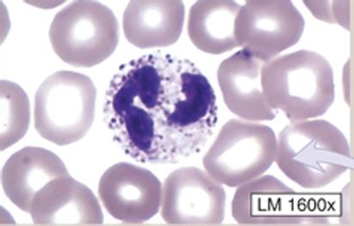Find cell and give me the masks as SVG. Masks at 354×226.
Instances as JSON below:
<instances>
[{
    "label": "cell",
    "mask_w": 354,
    "mask_h": 226,
    "mask_svg": "<svg viewBox=\"0 0 354 226\" xmlns=\"http://www.w3.org/2000/svg\"><path fill=\"white\" fill-rule=\"evenodd\" d=\"M261 82L269 107L291 122L323 116L335 101L334 72L317 52L296 51L264 63Z\"/></svg>",
    "instance_id": "7a4b0ae2"
},
{
    "label": "cell",
    "mask_w": 354,
    "mask_h": 226,
    "mask_svg": "<svg viewBox=\"0 0 354 226\" xmlns=\"http://www.w3.org/2000/svg\"><path fill=\"white\" fill-rule=\"evenodd\" d=\"M68 175L65 164L55 153L42 147H26L6 161L1 183L9 200L30 214L37 194L53 180Z\"/></svg>",
    "instance_id": "5bb4252c"
},
{
    "label": "cell",
    "mask_w": 354,
    "mask_h": 226,
    "mask_svg": "<svg viewBox=\"0 0 354 226\" xmlns=\"http://www.w3.org/2000/svg\"><path fill=\"white\" fill-rule=\"evenodd\" d=\"M97 88L88 76L52 74L35 98V128L42 138L66 146L84 138L93 125Z\"/></svg>",
    "instance_id": "277c9868"
},
{
    "label": "cell",
    "mask_w": 354,
    "mask_h": 226,
    "mask_svg": "<svg viewBox=\"0 0 354 226\" xmlns=\"http://www.w3.org/2000/svg\"><path fill=\"white\" fill-rule=\"evenodd\" d=\"M1 151L23 138L29 129L30 105L22 88L10 81L2 80Z\"/></svg>",
    "instance_id": "2e32d148"
},
{
    "label": "cell",
    "mask_w": 354,
    "mask_h": 226,
    "mask_svg": "<svg viewBox=\"0 0 354 226\" xmlns=\"http://www.w3.org/2000/svg\"><path fill=\"white\" fill-rule=\"evenodd\" d=\"M185 6L180 0H133L123 14L127 40L140 49L168 48L182 35Z\"/></svg>",
    "instance_id": "4fadbf2b"
},
{
    "label": "cell",
    "mask_w": 354,
    "mask_h": 226,
    "mask_svg": "<svg viewBox=\"0 0 354 226\" xmlns=\"http://www.w3.org/2000/svg\"><path fill=\"white\" fill-rule=\"evenodd\" d=\"M30 214L37 225H94L104 221L97 196L71 175L46 185L34 198Z\"/></svg>",
    "instance_id": "8fae6325"
},
{
    "label": "cell",
    "mask_w": 354,
    "mask_h": 226,
    "mask_svg": "<svg viewBox=\"0 0 354 226\" xmlns=\"http://www.w3.org/2000/svg\"><path fill=\"white\" fill-rule=\"evenodd\" d=\"M225 207L224 187L200 168L175 170L162 185L161 216L167 225H218Z\"/></svg>",
    "instance_id": "9c48e42d"
},
{
    "label": "cell",
    "mask_w": 354,
    "mask_h": 226,
    "mask_svg": "<svg viewBox=\"0 0 354 226\" xmlns=\"http://www.w3.org/2000/svg\"><path fill=\"white\" fill-rule=\"evenodd\" d=\"M276 164L302 188L330 185L352 168L348 139L337 127L324 119L291 122L279 134Z\"/></svg>",
    "instance_id": "3957f363"
},
{
    "label": "cell",
    "mask_w": 354,
    "mask_h": 226,
    "mask_svg": "<svg viewBox=\"0 0 354 226\" xmlns=\"http://www.w3.org/2000/svg\"><path fill=\"white\" fill-rule=\"evenodd\" d=\"M104 100L113 141L140 163L177 164L201 153L218 120L207 76L190 60L161 51L120 65Z\"/></svg>",
    "instance_id": "6da1fadb"
},
{
    "label": "cell",
    "mask_w": 354,
    "mask_h": 226,
    "mask_svg": "<svg viewBox=\"0 0 354 226\" xmlns=\"http://www.w3.org/2000/svg\"><path fill=\"white\" fill-rule=\"evenodd\" d=\"M304 25L302 14L289 0H249L237 14L235 35L243 50L267 63L295 45Z\"/></svg>",
    "instance_id": "ba28073f"
},
{
    "label": "cell",
    "mask_w": 354,
    "mask_h": 226,
    "mask_svg": "<svg viewBox=\"0 0 354 226\" xmlns=\"http://www.w3.org/2000/svg\"><path fill=\"white\" fill-rule=\"evenodd\" d=\"M324 194L297 193L274 176L265 175L237 187L232 213L243 225H327L318 209Z\"/></svg>",
    "instance_id": "52a82bcc"
},
{
    "label": "cell",
    "mask_w": 354,
    "mask_h": 226,
    "mask_svg": "<svg viewBox=\"0 0 354 226\" xmlns=\"http://www.w3.org/2000/svg\"><path fill=\"white\" fill-rule=\"evenodd\" d=\"M276 148L277 137L270 127L232 119L219 130L203 157V167L221 185L237 188L271 167Z\"/></svg>",
    "instance_id": "8992f818"
},
{
    "label": "cell",
    "mask_w": 354,
    "mask_h": 226,
    "mask_svg": "<svg viewBox=\"0 0 354 226\" xmlns=\"http://www.w3.org/2000/svg\"><path fill=\"white\" fill-rule=\"evenodd\" d=\"M264 65L246 51L240 50L222 61L217 77L223 99L230 111L249 121H271L278 111L269 107L261 82Z\"/></svg>",
    "instance_id": "7c38bea8"
},
{
    "label": "cell",
    "mask_w": 354,
    "mask_h": 226,
    "mask_svg": "<svg viewBox=\"0 0 354 226\" xmlns=\"http://www.w3.org/2000/svg\"><path fill=\"white\" fill-rule=\"evenodd\" d=\"M118 20L97 1H74L56 14L49 30L54 51L63 62L91 68L109 59L119 43Z\"/></svg>",
    "instance_id": "5b68a950"
},
{
    "label": "cell",
    "mask_w": 354,
    "mask_h": 226,
    "mask_svg": "<svg viewBox=\"0 0 354 226\" xmlns=\"http://www.w3.org/2000/svg\"><path fill=\"white\" fill-rule=\"evenodd\" d=\"M242 6L232 0H201L189 10L187 34L194 47L212 55L239 48L235 23Z\"/></svg>",
    "instance_id": "9a60e30c"
},
{
    "label": "cell",
    "mask_w": 354,
    "mask_h": 226,
    "mask_svg": "<svg viewBox=\"0 0 354 226\" xmlns=\"http://www.w3.org/2000/svg\"><path fill=\"white\" fill-rule=\"evenodd\" d=\"M162 185L153 173L120 162L101 176L98 196L113 218L125 224H142L161 207Z\"/></svg>",
    "instance_id": "30bf717a"
}]
</instances>
